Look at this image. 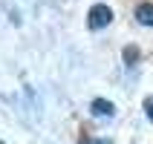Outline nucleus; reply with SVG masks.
Returning a JSON list of instances; mask_svg holds the SVG:
<instances>
[{
    "mask_svg": "<svg viewBox=\"0 0 153 144\" xmlns=\"http://www.w3.org/2000/svg\"><path fill=\"white\" fill-rule=\"evenodd\" d=\"M110 23H113V9L107 6V3H95V6H90V12H87V29L98 32V29H107Z\"/></svg>",
    "mask_w": 153,
    "mask_h": 144,
    "instance_id": "nucleus-1",
    "label": "nucleus"
},
{
    "mask_svg": "<svg viewBox=\"0 0 153 144\" xmlns=\"http://www.w3.org/2000/svg\"><path fill=\"white\" fill-rule=\"evenodd\" d=\"M93 115H98V118H113L116 115V104L107 101V98H93Z\"/></svg>",
    "mask_w": 153,
    "mask_h": 144,
    "instance_id": "nucleus-2",
    "label": "nucleus"
},
{
    "mask_svg": "<svg viewBox=\"0 0 153 144\" xmlns=\"http://www.w3.org/2000/svg\"><path fill=\"white\" fill-rule=\"evenodd\" d=\"M136 20L142 26H153V3H139L136 6Z\"/></svg>",
    "mask_w": 153,
    "mask_h": 144,
    "instance_id": "nucleus-3",
    "label": "nucleus"
},
{
    "mask_svg": "<svg viewBox=\"0 0 153 144\" xmlns=\"http://www.w3.org/2000/svg\"><path fill=\"white\" fill-rule=\"evenodd\" d=\"M121 61H124V66H136L139 64V49L136 46H124V49H121Z\"/></svg>",
    "mask_w": 153,
    "mask_h": 144,
    "instance_id": "nucleus-4",
    "label": "nucleus"
},
{
    "mask_svg": "<svg viewBox=\"0 0 153 144\" xmlns=\"http://www.w3.org/2000/svg\"><path fill=\"white\" fill-rule=\"evenodd\" d=\"M145 115H147V121H153V95L145 98Z\"/></svg>",
    "mask_w": 153,
    "mask_h": 144,
    "instance_id": "nucleus-5",
    "label": "nucleus"
},
{
    "mask_svg": "<svg viewBox=\"0 0 153 144\" xmlns=\"http://www.w3.org/2000/svg\"><path fill=\"white\" fill-rule=\"evenodd\" d=\"M81 144H113L110 138H84Z\"/></svg>",
    "mask_w": 153,
    "mask_h": 144,
    "instance_id": "nucleus-6",
    "label": "nucleus"
},
{
    "mask_svg": "<svg viewBox=\"0 0 153 144\" xmlns=\"http://www.w3.org/2000/svg\"><path fill=\"white\" fill-rule=\"evenodd\" d=\"M0 144H3V141H0Z\"/></svg>",
    "mask_w": 153,
    "mask_h": 144,
    "instance_id": "nucleus-7",
    "label": "nucleus"
}]
</instances>
